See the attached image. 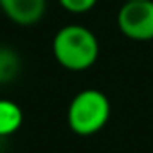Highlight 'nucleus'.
<instances>
[{
	"mask_svg": "<svg viewBox=\"0 0 153 153\" xmlns=\"http://www.w3.org/2000/svg\"><path fill=\"white\" fill-rule=\"evenodd\" d=\"M117 27L123 36L133 42L153 40V0L124 2L117 13Z\"/></svg>",
	"mask_w": 153,
	"mask_h": 153,
	"instance_id": "obj_3",
	"label": "nucleus"
},
{
	"mask_svg": "<svg viewBox=\"0 0 153 153\" xmlns=\"http://www.w3.org/2000/svg\"><path fill=\"white\" fill-rule=\"evenodd\" d=\"M4 16L22 27L36 25L47 13V0H0Z\"/></svg>",
	"mask_w": 153,
	"mask_h": 153,
	"instance_id": "obj_4",
	"label": "nucleus"
},
{
	"mask_svg": "<svg viewBox=\"0 0 153 153\" xmlns=\"http://www.w3.org/2000/svg\"><path fill=\"white\" fill-rule=\"evenodd\" d=\"M124 2H140V0H124Z\"/></svg>",
	"mask_w": 153,
	"mask_h": 153,
	"instance_id": "obj_8",
	"label": "nucleus"
},
{
	"mask_svg": "<svg viewBox=\"0 0 153 153\" xmlns=\"http://www.w3.org/2000/svg\"><path fill=\"white\" fill-rule=\"evenodd\" d=\"M99 0H58V4L70 15H85L97 6Z\"/></svg>",
	"mask_w": 153,
	"mask_h": 153,
	"instance_id": "obj_7",
	"label": "nucleus"
},
{
	"mask_svg": "<svg viewBox=\"0 0 153 153\" xmlns=\"http://www.w3.org/2000/svg\"><path fill=\"white\" fill-rule=\"evenodd\" d=\"M52 56L65 70H88L99 58V40L87 25L67 24L52 38Z\"/></svg>",
	"mask_w": 153,
	"mask_h": 153,
	"instance_id": "obj_1",
	"label": "nucleus"
},
{
	"mask_svg": "<svg viewBox=\"0 0 153 153\" xmlns=\"http://www.w3.org/2000/svg\"><path fill=\"white\" fill-rule=\"evenodd\" d=\"M110 115L112 105L106 94L97 88H83L68 103L67 124L76 135L92 137L108 124Z\"/></svg>",
	"mask_w": 153,
	"mask_h": 153,
	"instance_id": "obj_2",
	"label": "nucleus"
},
{
	"mask_svg": "<svg viewBox=\"0 0 153 153\" xmlns=\"http://www.w3.org/2000/svg\"><path fill=\"white\" fill-rule=\"evenodd\" d=\"M24 124V110L11 99H0V139L16 133Z\"/></svg>",
	"mask_w": 153,
	"mask_h": 153,
	"instance_id": "obj_5",
	"label": "nucleus"
},
{
	"mask_svg": "<svg viewBox=\"0 0 153 153\" xmlns=\"http://www.w3.org/2000/svg\"><path fill=\"white\" fill-rule=\"evenodd\" d=\"M20 72H22L20 54L9 45H0V85L13 83Z\"/></svg>",
	"mask_w": 153,
	"mask_h": 153,
	"instance_id": "obj_6",
	"label": "nucleus"
}]
</instances>
